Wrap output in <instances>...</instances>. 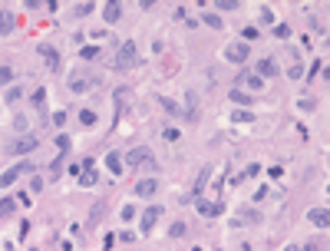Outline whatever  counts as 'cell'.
Segmentation results:
<instances>
[{
	"label": "cell",
	"instance_id": "cell-31",
	"mask_svg": "<svg viewBox=\"0 0 330 251\" xmlns=\"http://www.w3.org/2000/svg\"><path fill=\"white\" fill-rule=\"evenodd\" d=\"M215 10H238V0H215Z\"/></svg>",
	"mask_w": 330,
	"mask_h": 251
},
{
	"label": "cell",
	"instance_id": "cell-32",
	"mask_svg": "<svg viewBox=\"0 0 330 251\" xmlns=\"http://www.w3.org/2000/svg\"><path fill=\"white\" fill-rule=\"evenodd\" d=\"M79 56H83V60H99V46H83Z\"/></svg>",
	"mask_w": 330,
	"mask_h": 251
},
{
	"label": "cell",
	"instance_id": "cell-11",
	"mask_svg": "<svg viewBox=\"0 0 330 251\" xmlns=\"http://www.w3.org/2000/svg\"><path fill=\"white\" fill-rule=\"evenodd\" d=\"M238 86H248V89H264V79H258V76H251V73H238ZM234 86V89H238Z\"/></svg>",
	"mask_w": 330,
	"mask_h": 251
},
{
	"label": "cell",
	"instance_id": "cell-6",
	"mask_svg": "<svg viewBox=\"0 0 330 251\" xmlns=\"http://www.w3.org/2000/svg\"><path fill=\"white\" fill-rule=\"evenodd\" d=\"M40 56L46 60V70H50V73H60V53H56L50 43H40Z\"/></svg>",
	"mask_w": 330,
	"mask_h": 251
},
{
	"label": "cell",
	"instance_id": "cell-2",
	"mask_svg": "<svg viewBox=\"0 0 330 251\" xmlns=\"http://www.w3.org/2000/svg\"><path fill=\"white\" fill-rule=\"evenodd\" d=\"M135 63H139V50H135V43H132V40L119 43V50H116V70H132Z\"/></svg>",
	"mask_w": 330,
	"mask_h": 251
},
{
	"label": "cell",
	"instance_id": "cell-44",
	"mask_svg": "<svg viewBox=\"0 0 330 251\" xmlns=\"http://www.w3.org/2000/svg\"><path fill=\"white\" fill-rule=\"evenodd\" d=\"M267 175H271V179H281V175H284V169H281V165H274V169H267Z\"/></svg>",
	"mask_w": 330,
	"mask_h": 251
},
{
	"label": "cell",
	"instance_id": "cell-37",
	"mask_svg": "<svg viewBox=\"0 0 330 251\" xmlns=\"http://www.w3.org/2000/svg\"><path fill=\"white\" fill-rule=\"evenodd\" d=\"M287 76H291V79H300V76H304V66H300V63H291Z\"/></svg>",
	"mask_w": 330,
	"mask_h": 251
},
{
	"label": "cell",
	"instance_id": "cell-33",
	"mask_svg": "<svg viewBox=\"0 0 330 251\" xmlns=\"http://www.w3.org/2000/svg\"><path fill=\"white\" fill-rule=\"evenodd\" d=\"M234 122H254V112H244V109H234V116H231Z\"/></svg>",
	"mask_w": 330,
	"mask_h": 251
},
{
	"label": "cell",
	"instance_id": "cell-30",
	"mask_svg": "<svg viewBox=\"0 0 330 251\" xmlns=\"http://www.w3.org/2000/svg\"><path fill=\"white\" fill-rule=\"evenodd\" d=\"M185 231H188V225H185V221H175V225L168 228V235H172V238H182Z\"/></svg>",
	"mask_w": 330,
	"mask_h": 251
},
{
	"label": "cell",
	"instance_id": "cell-9",
	"mask_svg": "<svg viewBox=\"0 0 330 251\" xmlns=\"http://www.w3.org/2000/svg\"><path fill=\"white\" fill-rule=\"evenodd\" d=\"M258 221H261V215L254 208H238L234 212V225H258Z\"/></svg>",
	"mask_w": 330,
	"mask_h": 251
},
{
	"label": "cell",
	"instance_id": "cell-15",
	"mask_svg": "<svg viewBox=\"0 0 330 251\" xmlns=\"http://www.w3.org/2000/svg\"><path fill=\"white\" fill-rule=\"evenodd\" d=\"M76 179H79V188H93V185L99 182V172L86 169V172H83V175H76Z\"/></svg>",
	"mask_w": 330,
	"mask_h": 251
},
{
	"label": "cell",
	"instance_id": "cell-34",
	"mask_svg": "<svg viewBox=\"0 0 330 251\" xmlns=\"http://www.w3.org/2000/svg\"><path fill=\"white\" fill-rule=\"evenodd\" d=\"M69 89H73V93H86V79L73 76V79H69Z\"/></svg>",
	"mask_w": 330,
	"mask_h": 251
},
{
	"label": "cell",
	"instance_id": "cell-35",
	"mask_svg": "<svg viewBox=\"0 0 330 251\" xmlns=\"http://www.w3.org/2000/svg\"><path fill=\"white\" fill-rule=\"evenodd\" d=\"M27 126H30V119H27V116L20 112V116L13 119V129H17V132H27Z\"/></svg>",
	"mask_w": 330,
	"mask_h": 251
},
{
	"label": "cell",
	"instance_id": "cell-19",
	"mask_svg": "<svg viewBox=\"0 0 330 251\" xmlns=\"http://www.w3.org/2000/svg\"><path fill=\"white\" fill-rule=\"evenodd\" d=\"M13 30V13L0 7V33H10Z\"/></svg>",
	"mask_w": 330,
	"mask_h": 251
},
{
	"label": "cell",
	"instance_id": "cell-26",
	"mask_svg": "<svg viewBox=\"0 0 330 251\" xmlns=\"http://www.w3.org/2000/svg\"><path fill=\"white\" fill-rule=\"evenodd\" d=\"M96 10V3L93 0H83V3H76V17H86V13Z\"/></svg>",
	"mask_w": 330,
	"mask_h": 251
},
{
	"label": "cell",
	"instance_id": "cell-36",
	"mask_svg": "<svg viewBox=\"0 0 330 251\" xmlns=\"http://www.w3.org/2000/svg\"><path fill=\"white\" fill-rule=\"evenodd\" d=\"M30 192L36 195V192H43V179L40 175H30Z\"/></svg>",
	"mask_w": 330,
	"mask_h": 251
},
{
	"label": "cell",
	"instance_id": "cell-18",
	"mask_svg": "<svg viewBox=\"0 0 330 251\" xmlns=\"http://www.w3.org/2000/svg\"><path fill=\"white\" fill-rule=\"evenodd\" d=\"M106 198H102V202H96V205H93V212H89V225H99V218H102V215H106Z\"/></svg>",
	"mask_w": 330,
	"mask_h": 251
},
{
	"label": "cell",
	"instance_id": "cell-39",
	"mask_svg": "<svg viewBox=\"0 0 330 251\" xmlns=\"http://www.w3.org/2000/svg\"><path fill=\"white\" fill-rule=\"evenodd\" d=\"M13 79V70L10 66H0V83H10Z\"/></svg>",
	"mask_w": 330,
	"mask_h": 251
},
{
	"label": "cell",
	"instance_id": "cell-28",
	"mask_svg": "<svg viewBox=\"0 0 330 251\" xmlns=\"http://www.w3.org/2000/svg\"><path fill=\"white\" fill-rule=\"evenodd\" d=\"M33 106L43 112V106H46V89H36V93H33Z\"/></svg>",
	"mask_w": 330,
	"mask_h": 251
},
{
	"label": "cell",
	"instance_id": "cell-29",
	"mask_svg": "<svg viewBox=\"0 0 330 251\" xmlns=\"http://www.w3.org/2000/svg\"><path fill=\"white\" fill-rule=\"evenodd\" d=\"M79 122H83V126H96V112L83 109V112H79Z\"/></svg>",
	"mask_w": 330,
	"mask_h": 251
},
{
	"label": "cell",
	"instance_id": "cell-43",
	"mask_svg": "<svg viewBox=\"0 0 330 251\" xmlns=\"http://www.w3.org/2000/svg\"><path fill=\"white\" fill-rule=\"evenodd\" d=\"M63 122H66V112H63V109L53 112V126H63Z\"/></svg>",
	"mask_w": 330,
	"mask_h": 251
},
{
	"label": "cell",
	"instance_id": "cell-25",
	"mask_svg": "<svg viewBox=\"0 0 330 251\" xmlns=\"http://www.w3.org/2000/svg\"><path fill=\"white\" fill-rule=\"evenodd\" d=\"M13 208H17V202H13V198H3V202H0V218L13 215Z\"/></svg>",
	"mask_w": 330,
	"mask_h": 251
},
{
	"label": "cell",
	"instance_id": "cell-4",
	"mask_svg": "<svg viewBox=\"0 0 330 251\" xmlns=\"http://www.w3.org/2000/svg\"><path fill=\"white\" fill-rule=\"evenodd\" d=\"M248 53H251V50H248V43H231L228 50H225V60H228V63H234V66H241L244 60H248Z\"/></svg>",
	"mask_w": 330,
	"mask_h": 251
},
{
	"label": "cell",
	"instance_id": "cell-46",
	"mask_svg": "<svg viewBox=\"0 0 330 251\" xmlns=\"http://www.w3.org/2000/svg\"><path fill=\"white\" fill-rule=\"evenodd\" d=\"M304 251H324V248H317V241H314V245H307Z\"/></svg>",
	"mask_w": 330,
	"mask_h": 251
},
{
	"label": "cell",
	"instance_id": "cell-16",
	"mask_svg": "<svg viewBox=\"0 0 330 251\" xmlns=\"http://www.w3.org/2000/svg\"><path fill=\"white\" fill-rule=\"evenodd\" d=\"M228 96H231V103H234V106H251V103H254L251 93H241V89H234V93H228Z\"/></svg>",
	"mask_w": 330,
	"mask_h": 251
},
{
	"label": "cell",
	"instance_id": "cell-12",
	"mask_svg": "<svg viewBox=\"0 0 330 251\" xmlns=\"http://www.w3.org/2000/svg\"><path fill=\"white\" fill-rule=\"evenodd\" d=\"M198 212L208 215V218H215V215H221V202H205V198H198Z\"/></svg>",
	"mask_w": 330,
	"mask_h": 251
},
{
	"label": "cell",
	"instance_id": "cell-42",
	"mask_svg": "<svg viewBox=\"0 0 330 251\" xmlns=\"http://www.w3.org/2000/svg\"><path fill=\"white\" fill-rule=\"evenodd\" d=\"M241 36H244V40H254V36H258V30H254V27H244Z\"/></svg>",
	"mask_w": 330,
	"mask_h": 251
},
{
	"label": "cell",
	"instance_id": "cell-21",
	"mask_svg": "<svg viewBox=\"0 0 330 251\" xmlns=\"http://www.w3.org/2000/svg\"><path fill=\"white\" fill-rule=\"evenodd\" d=\"M53 145H56V152L60 155H69V145H73V142H69V136H56Z\"/></svg>",
	"mask_w": 330,
	"mask_h": 251
},
{
	"label": "cell",
	"instance_id": "cell-27",
	"mask_svg": "<svg viewBox=\"0 0 330 251\" xmlns=\"http://www.w3.org/2000/svg\"><path fill=\"white\" fill-rule=\"evenodd\" d=\"M258 17H261L264 27H274V10H271V7H261V13H258Z\"/></svg>",
	"mask_w": 330,
	"mask_h": 251
},
{
	"label": "cell",
	"instance_id": "cell-7",
	"mask_svg": "<svg viewBox=\"0 0 330 251\" xmlns=\"http://www.w3.org/2000/svg\"><path fill=\"white\" fill-rule=\"evenodd\" d=\"M159 218H162V205H149L142 212V231H145V235L155 228V221H159Z\"/></svg>",
	"mask_w": 330,
	"mask_h": 251
},
{
	"label": "cell",
	"instance_id": "cell-5",
	"mask_svg": "<svg viewBox=\"0 0 330 251\" xmlns=\"http://www.w3.org/2000/svg\"><path fill=\"white\" fill-rule=\"evenodd\" d=\"M258 79H271V76H277V60L274 56H264V60H258Z\"/></svg>",
	"mask_w": 330,
	"mask_h": 251
},
{
	"label": "cell",
	"instance_id": "cell-17",
	"mask_svg": "<svg viewBox=\"0 0 330 251\" xmlns=\"http://www.w3.org/2000/svg\"><path fill=\"white\" fill-rule=\"evenodd\" d=\"M159 106H165V109L172 112V116H185V106H178V103H172L168 96H159Z\"/></svg>",
	"mask_w": 330,
	"mask_h": 251
},
{
	"label": "cell",
	"instance_id": "cell-23",
	"mask_svg": "<svg viewBox=\"0 0 330 251\" xmlns=\"http://www.w3.org/2000/svg\"><path fill=\"white\" fill-rule=\"evenodd\" d=\"M20 99H23V86H10L7 96H3V103H20Z\"/></svg>",
	"mask_w": 330,
	"mask_h": 251
},
{
	"label": "cell",
	"instance_id": "cell-3",
	"mask_svg": "<svg viewBox=\"0 0 330 251\" xmlns=\"http://www.w3.org/2000/svg\"><path fill=\"white\" fill-rule=\"evenodd\" d=\"M36 145H40V139H36L33 132H27L23 139H17V142H13V145H10V152H13V155H27V152H33Z\"/></svg>",
	"mask_w": 330,
	"mask_h": 251
},
{
	"label": "cell",
	"instance_id": "cell-14",
	"mask_svg": "<svg viewBox=\"0 0 330 251\" xmlns=\"http://www.w3.org/2000/svg\"><path fill=\"white\" fill-rule=\"evenodd\" d=\"M106 169L112 175H122V155L119 152H106Z\"/></svg>",
	"mask_w": 330,
	"mask_h": 251
},
{
	"label": "cell",
	"instance_id": "cell-13",
	"mask_svg": "<svg viewBox=\"0 0 330 251\" xmlns=\"http://www.w3.org/2000/svg\"><path fill=\"white\" fill-rule=\"evenodd\" d=\"M102 17H106V23H116V20L122 17V7L116 3V0H109V3L102 7Z\"/></svg>",
	"mask_w": 330,
	"mask_h": 251
},
{
	"label": "cell",
	"instance_id": "cell-20",
	"mask_svg": "<svg viewBox=\"0 0 330 251\" xmlns=\"http://www.w3.org/2000/svg\"><path fill=\"white\" fill-rule=\"evenodd\" d=\"M17 179H20V172H17V169H10V172H3V175H0V188H10L13 182H17Z\"/></svg>",
	"mask_w": 330,
	"mask_h": 251
},
{
	"label": "cell",
	"instance_id": "cell-22",
	"mask_svg": "<svg viewBox=\"0 0 330 251\" xmlns=\"http://www.w3.org/2000/svg\"><path fill=\"white\" fill-rule=\"evenodd\" d=\"M63 162H66V155H56V162L50 165V179H53V182L60 179V175H63Z\"/></svg>",
	"mask_w": 330,
	"mask_h": 251
},
{
	"label": "cell",
	"instance_id": "cell-47",
	"mask_svg": "<svg viewBox=\"0 0 330 251\" xmlns=\"http://www.w3.org/2000/svg\"><path fill=\"white\" fill-rule=\"evenodd\" d=\"M284 251H300V248H297V245H287V248Z\"/></svg>",
	"mask_w": 330,
	"mask_h": 251
},
{
	"label": "cell",
	"instance_id": "cell-45",
	"mask_svg": "<svg viewBox=\"0 0 330 251\" xmlns=\"http://www.w3.org/2000/svg\"><path fill=\"white\" fill-rule=\"evenodd\" d=\"M162 136H165V139H168V142H175V139H178V129H165Z\"/></svg>",
	"mask_w": 330,
	"mask_h": 251
},
{
	"label": "cell",
	"instance_id": "cell-24",
	"mask_svg": "<svg viewBox=\"0 0 330 251\" xmlns=\"http://www.w3.org/2000/svg\"><path fill=\"white\" fill-rule=\"evenodd\" d=\"M201 23H208L211 30H221V17L218 13H201Z\"/></svg>",
	"mask_w": 330,
	"mask_h": 251
},
{
	"label": "cell",
	"instance_id": "cell-10",
	"mask_svg": "<svg viewBox=\"0 0 330 251\" xmlns=\"http://www.w3.org/2000/svg\"><path fill=\"white\" fill-rule=\"evenodd\" d=\"M307 218H310V225H317V228H327L330 212H327V208H310V212H307Z\"/></svg>",
	"mask_w": 330,
	"mask_h": 251
},
{
	"label": "cell",
	"instance_id": "cell-38",
	"mask_svg": "<svg viewBox=\"0 0 330 251\" xmlns=\"http://www.w3.org/2000/svg\"><path fill=\"white\" fill-rule=\"evenodd\" d=\"M274 36H281V40L291 36V27H287V23H274Z\"/></svg>",
	"mask_w": 330,
	"mask_h": 251
},
{
	"label": "cell",
	"instance_id": "cell-1",
	"mask_svg": "<svg viewBox=\"0 0 330 251\" xmlns=\"http://www.w3.org/2000/svg\"><path fill=\"white\" fill-rule=\"evenodd\" d=\"M122 162H126V165H132V169H135V165H142L145 172H159V162H155V155L149 152L145 145H135V149H129Z\"/></svg>",
	"mask_w": 330,
	"mask_h": 251
},
{
	"label": "cell",
	"instance_id": "cell-40",
	"mask_svg": "<svg viewBox=\"0 0 330 251\" xmlns=\"http://www.w3.org/2000/svg\"><path fill=\"white\" fill-rule=\"evenodd\" d=\"M17 172H20V175H33L36 169H33V162H20V165H17Z\"/></svg>",
	"mask_w": 330,
	"mask_h": 251
},
{
	"label": "cell",
	"instance_id": "cell-8",
	"mask_svg": "<svg viewBox=\"0 0 330 251\" xmlns=\"http://www.w3.org/2000/svg\"><path fill=\"white\" fill-rule=\"evenodd\" d=\"M135 195H139V198H152V195H159V179H142V182L135 185Z\"/></svg>",
	"mask_w": 330,
	"mask_h": 251
},
{
	"label": "cell",
	"instance_id": "cell-41",
	"mask_svg": "<svg viewBox=\"0 0 330 251\" xmlns=\"http://www.w3.org/2000/svg\"><path fill=\"white\" fill-rule=\"evenodd\" d=\"M132 215H135V208H132V205L122 208V221H132Z\"/></svg>",
	"mask_w": 330,
	"mask_h": 251
}]
</instances>
